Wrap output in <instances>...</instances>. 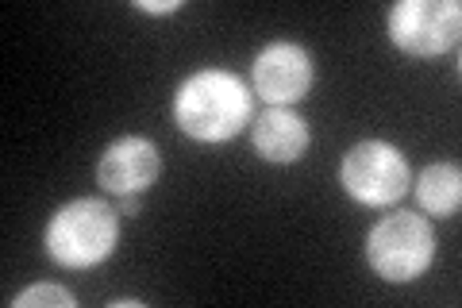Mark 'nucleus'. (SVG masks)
I'll return each mask as SVG.
<instances>
[{"label": "nucleus", "mask_w": 462, "mask_h": 308, "mask_svg": "<svg viewBox=\"0 0 462 308\" xmlns=\"http://www.w3.org/2000/svg\"><path fill=\"white\" fill-rule=\"evenodd\" d=\"M173 124L189 139L224 143L251 124V93L236 73L227 70H200L181 81L173 97Z\"/></svg>", "instance_id": "f257e3e1"}, {"label": "nucleus", "mask_w": 462, "mask_h": 308, "mask_svg": "<svg viewBox=\"0 0 462 308\" xmlns=\"http://www.w3.org/2000/svg\"><path fill=\"white\" fill-rule=\"evenodd\" d=\"M116 239H120V212L100 197H78L62 204L42 231L47 255L66 270H89L105 262L116 251Z\"/></svg>", "instance_id": "f03ea898"}, {"label": "nucleus", "mask_w": 462, "mask_h": 308, "mask_svg": "<svg viewBox=\"0 0 462 308\" xmlns=\"http://www.w3.org/2000/svg\"><path fill=\"white\" fill-rule=\"evenodd\" d=\"M436 255V231L424 216L393 212L378 219L366 236V262L385 282H416Z\"/></svg>", "instance_id": "7ed1b4c3"}, {"label": "nucleus", "mask_w": 462, "mask_h": 308, "mask_svg": "<svg viewBox=\"0 0 462 308\" xmlns=\"http://www.w3.org/2000/svg\"><path fill=\"white\" fill-rule=\"evenodd\" d=\"M339 182H343V193L358 201L363 209H385V204H397L409 193L412 170H409V158L393 143L366 139V143H355L343 154Z\"/></svg>", "instance_id": "20e7f679"}, {"label": "nucleus", "mask_w": 462, "mask_h": 308, "mask_svg": "<svg viewBox=\"0 0 462 308\" xmlns=\"http://www.w3.org/2000/svg\"><path fill=\"white\" fill-rule=\"evenodd\" d=\"M389 39L412 58H439L458 47L462 8L458 0H401L385 16Z\"/></svg>", "instance_id": "39448f33"}, {"label": "nucleus", "mask_w": 462, "mask_h": 308, "mask_svg": "<svg viewBox=\"0 0 462 308\" xmlns=\"http://www.w3.org/2000/svg\"><path fill=\"white\" fill-rule=\"evenodd\" d=\"M312 78H316L312 58L297 42H270L254 58V93L270 108H285L297 105L300 97H309Z\"/></svg>", "instance_id": "423d86ee"}, {"label": "nucleus", "mask_w": 462, "mask_h": 308, "mask_svg": "<svg viewBox=\"0 0 462 308\" xmlns=\"http://www.w3.org/2000/svg\"><path fill=\"white\" fill-rule=\"evenodd\" d=\"M158 173H162V154H158V146L143 135H124L100 154L97 182L112 197H135V193L143 197L158 182Z\"/></svg>", "instance_id": "0eeeda50"}, {"label": "nucleus", "mask_w": 462, "mask_h": 308, "mask_svg": "<svg viewBox=\"0 0 462 308\" xmlns=\"http://www.w3.org/2000/svg\"><path fill=\"white\" fill-rule=\"evenodd\" d=\"M309 124L289 108H266L254 120V151L273 166H289L309 151Z\"/></svg>", "instance_id": "6e6552de"}, {"label": "nucleus", "mask_w": 462, "mask_h": 308, "mask_svg": "<svg viewBox=\"0 0 462 308\" xmlns=\"http://www.w3.org/2000/svg\"><path fill=\"white\" fill-rule=\"evenodd\" d=\"M416 204L424 216H455L462 204V173L458 163H431L416 178Z\"/></svg>", "instance_id": "1a4fd4ad"}, {"label": "nucleus", "mask_w": 462, "mask_h": 308, "mask_svg": "<svg viewBox=\"0 0 462 308\" xmlns=\"http://www.w3.org/2000/svg\"><path fill=\"white\" fill-rule=\"evenodd\" d=\"M78 301L58 285H32L20 297H12V308H74Z\"/></svg>", "instance_id": "9d476101"}, {"label": "nucleus", "mask_w": 462, "mask_h": 308, "mask_svg": "<svg viewBox=\"0 0 462 308\" xmlns=\"http://www.w3.org/2000/svg\"><path fill=\"white\" fill-rule=\"evenodd\" d=\"M135 12H151V16H166V12H178L181 0H132Z\"/></svg>", "instance_id": "9b49d317"}, {"label": "nucleus", "mask_w": 462, "mask_h": 308, "mask_svg": "<svg viewBox=\"0 0 462 308\" xmlns=\"http://www.w3.org/2000/svg\"><path fill=\"white\" fill-rule=\"evenodd\" d=\"M116 212H124V216H139L143 212V197L135 193V197H120V209Z\"/></svg>", "instance_id": "f8f14e48"}, {"label": "nucleus", "mask_w": 462, "mask_h": 308, "mask_svg": "<svg viewBox=\"0 0 462 308\" xmlns=\"http://www.w3.org/2000/svg\"><path fill=\"white\" fill-rule=\"evenodd\" d=\"M112 308H143V301H112Z\"/></svg>", "instance_id": "ddd939ff"}]
</instances>
